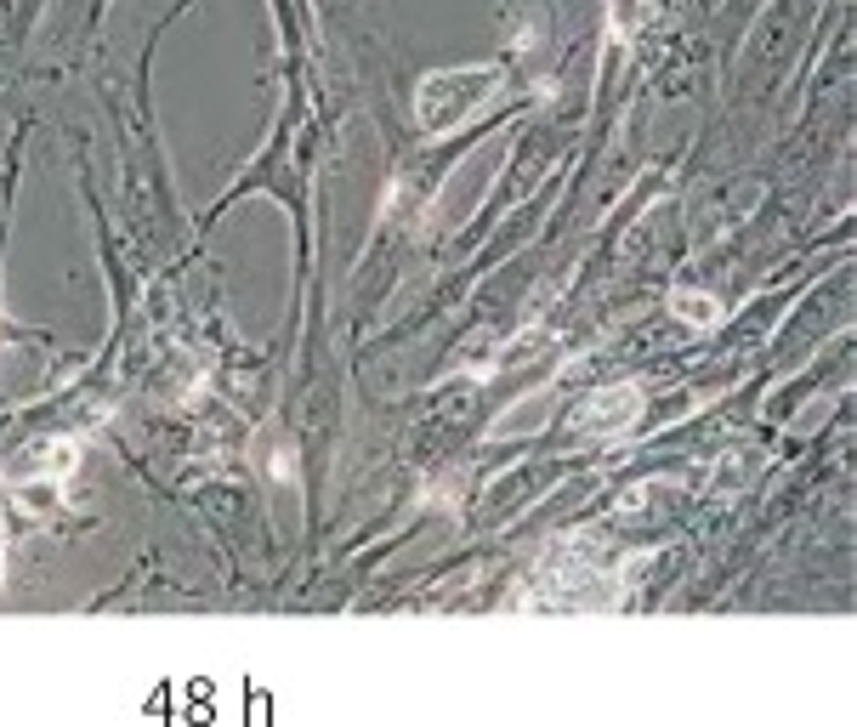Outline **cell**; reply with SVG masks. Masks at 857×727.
<instances>
[{
    "label": "cell",
    "mask_w": 857,
    "mask_h": 727,
    "mask_svg": "<svg viewBox=\"0 0 857 727\" xmlns=\"http://www.w3.org/2000/svg\"><path fill=\"white\" fill-rule=\"evenodd\" d=\"M670 313L687 319L693 330H710V324L721 319V302L716 296H704V290H670Z\"/></svg>",
    "instance_id": "cell-5"
},
{
    "label": "cell",
    "mask_w": 857,
    "mask_h": 727,
    "mask_svg": "<svg viewBox=\"0 0 857 727\" xmlns=\"http://www.w3.org/2000/svg\"><path fill=\"white\" fill-rule=\"evenodd\" d=\"M74 466H80V444H74V438H46V444L18 449V455L6 461V478L29 489V483H57V478H69Z\"/></svg>",
    "instance_id": "cell-4"
},
{
    "label": "cell",
    "mask_w": 857,
    "mask_h": 727,
    "mask_svg": "<svg viewBox=\"0 0 857 727\" xmlns=\"http://www.w3.org/2000/svg\"><path fill=\"white\" fill-rule=\"evenodd\" d=\"M636 421H642V387H630V381L591 392V398L574 409L579 438H619V432H630Z\"/></svg>",
    "instance_id": "cell-3"
},
{
    "label": "cell",
    "mask_w": 857,
    "mask_h": 727,
    "mask_svg": "<svg viewBox=\"0 0 857 727\" xmlns=\"http://www.w3.org/2000/svg\"><path fill=\"white\" fill-rule=\"evenodd\" d=\"M506 74L494 69V63H477V69H443V74H426L415 91V120L426 137H449L460 125H472L489 97L500 91Z\"/></svg>",
    "instance_id": "cell-1"
},
{
    "label": "cell",
    "mask_w": 857,
    "mask_h": 727,
    "mask_svg": "<svg viewBox=\"0 0 857 727\" xmlns=\"http://www.w3.org/2000/svg\"><path fill=\"white\" fill-rule=\"evenodd\" d=\"M619 580H613L608 568H596L591 546H574V540H562L540 568V597L534 603H562V608H613L619 603Z\"/></svg>",
    "instance_id": "cell-2"
}]
</instances>
